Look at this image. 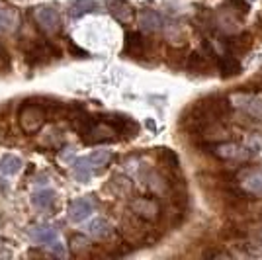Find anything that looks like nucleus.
<instances>
[{"instance_id": "4", "label": "nucleus", "mask_w": 262, "mask_h": 260, "mask_svg": "<svg viewBox=\"0 0 262 260\" xmlns=\"http://www.w3.org/2000/svg\"><path fill=\"white\" fill-rule=\"evenodd\" d=\"M147 221L139 219L137 215H131L121 223V235L127 239L129 243H145L147 241Z\"/></svg>"}, {"instance_id": "8", "label": "nucleus", "mask_w": 262, "mask_h": 260, "mask_svg": "<svg viewBox=\"0 0 262 260\" xmlns=\"http://www.w3.org/2000/svg\"><path fill=\"white\" fill-rule=\"evenodd\" d=\"M145 37L139 32H129L125 35V55H131L135 59H139L145 55Z\"/></svg>"}, {"instance_id": "16", "label": "nucleus", "mask_w": 262, "mask_h": 260, "mask_svg": "<svg viewBox=\"0 0 262 260\" xmlns=\"http://www.w3.org/2000/svg\"><path fill=\"white\" fill-rule=\"evenodd\" d=\"M166 59H168V63H170L172 69L182 67L184 65V59H186V47H172V49H168Z\"/></svg>"}, {"instance_id": "10", "label": "nucleus", "mask_w": 262, "mask_h": 260, "mask_svg": "<svg viewBox=\"0 0 262 260\" xmlns=\"http://www.w3.org/2000/svg\"><path fill=\"white\" fill-rule=\"evenodd\" d=\"M110 12L116 20L123 24H129L133 20V8L125 0H110Z\"/></svg>"}, {"instance_id": "2", "label": "nucleus", "mask_w": 262, "mask_h": 260, "mask_svg": "<svg viewBox=\"0 0 262 260\" xmlns=\"http://www.w3.org/2000/svg\"><path fill=\"white\" fill-rule=\"evenodd\" d=\"M18 119H20V125H22V129L26 131V133H35V131L41 129V125L45 123L47 116H45L43 106L26 102L22 108H20Z\"/></svg>"}, {"instance_id": "20", "label": "nucleus", "mask_w": 262, "mask_h": 260, "mask_svg": "<svg viewBox=\"0 0 262 260\" xmlns=\"http://www.w3.org/2000/svg\"><path fill=\"white\" fill-rule=\"evenodd\" d=\"M33 202H35L37 206H47V204H51V202H53V194H51V192H41V194H35V196H33Z\"/></svg>"}, {"instance_id": "11", "label": "nucleus", "mask_w": 262, "mask_h": 260, "mask_svg": "<svg viewBox=\"0 0 262 260\" xmlns=\"http://www.w3.org/2000/svg\"><path fill=\"white\" fill-rule=\"evenodd\" d=\"M217 69L221 76L231 78V76H237L241 73V63L235 57H231V55H223V57L217 59Z\"/></svg>"}, {"instance_id": "18", "label": "nucleus", "mask_w": 262, "mask_h": 260, "mask_svg": "<svg viewBox=\"0 0 262 260\" xmlns=\"http://www.w3.org/2000/svg\"><path fill=\"white\" fill-rule=\"evenodd\" d=\"M227 8L231 12H235L237 18H245L249 14V10H251V6H249L247 0H227Z\"/></svg>"}, {"instance_id": "13", "label": "nucleus", "mask_w": 262, "mask_h": 260, "mask_svg": "<svg viewBox=\"0 0 262 260\" xmlns=\"http://www.w3.org/2000/svg\"><path fill=\"white\" fill-rule=\"evenodd\" d=\"M141 26L147 32H157L163 28V18L161 14L155 10H143L141 12Z\"/></svg>"}, {"instance_id": "5", "label": "nucleus", "mask_w": 262, "mask_h": 260, "mask_svg": "<svg viewBox=\"0 0 262 260\" xmlns=\"http://www.w3.org/2000/svg\"><path fill=\"white\" fill-rule=\"evenodd\" d=\"M202 147L206 149V153L217 157V159H225V161L237 159L241 155V151H243L239 145H235V143H225V141H208V143H202Z\"/></svg>"}, {"instance_id": "3", "label": "nucleus", "mask_w": 262, "mask_h": 260, "mask_svg": "<svg viewBox=\"0 0 262 260\" xmlns=\"http://www.w3.org/2000/svg\"><path fill=\"white\" fill-rule=\"evenodd\" d=\"M131 213L147 223H153L161 217V204L155 198H135L131 202Z\"/></svg>"}, {"instance_id": "1", "label": "nucleus", "mask_w": 262, "mask_h": 260, "mask_svg": "<svg viewBox=\"0 0 262 260\" xmlns=\"http://www.w3.org/2000/svg\"><path fill=\"white\" fill-rule=\"evenodd\" d=\"M194 110H198L202 116L209 121H223V119L233 112L231 100L225 96H206L200 98L196 104L192 106Z\"/></svg>"}, {"instance_id": "22", "label": "nucleus", "mask_w": 262, "mask_h": 260, "mask_svg": "<svg viewBox=\"0 0 262 260\" xmlns=\"http://www.w3.org/2000/svg\"><path fill=\"white\" fill-rule=\"evenodd\" d=\"M260 170H262V168H260Z\"/></svg>"}, {"instance_id": "21", "label": "nucleus", "mask_w": 262, "mask_h": 260, "mask_svg": "<svg viewBox=\"0 0 262 260\" xmlns=\"http://www.w3.org/2000/svg\"><path fill=\"white\" fill-rule=\"evenodd\" d=\"M92 163H96V164H104V163H108L110 161V153L106 151H102V153H96L92 159H90Z\"/></svg>"}, {"instance_id": "17", "label": "nucleus", "mask_w": 262, "mask_h": 260, "mask_svg": "<svg viewBox=\"0 0 262 260\" xmlns=\"http://www.w3.org/2000/svg\"><path fill=\"white\" fill-rule=\"evenodd\" d=\"M90 241H88L84 235H75V237L71 239V249H73V252L75 254H84V252H88L90 250Z\"/></svg>"}, {"instance_id": "15", "label": "nucleus", "mask_w": 262, "mask_h": 260, "mask_svg": "<svg viewBox=\"0 0 262 260\" xmlns=\"http://www.w3.org/2000/svg\"><path fill=\"white\" fill-rule=\"evenodd\" d=\"M243 110L245 112H249L251 114V118L254 119H262V100H258V98H247L245 100V104H243Z\"/></svg>"}, {"instance_id": "19", "label": "nucleus", "mask_w": 262, "mask_h": 260, "mask_svg": "<svg viewBox=\"0 0 262 260\" xmlns=\"http://www.w3.org/2000/svg\"><path fill=\"white\" fill-rule=\"evenodd\" d=\"M88 229H90V233H92L94 237H106V235H110V225L104 219L92 221V223L88 225Z\"/></svg>"}, {"instance_id": "9", "label": "nucleus", "mask_w": 262, "mask_h": 260, "mask_svg": "<svg viewBox=\"0 0 262 260\" xmlns=\"http://www.w3.org/2000/svg\"><path fill=\"white\" fill-rule=\"evenodd\" d=\"M184 65H186V69H188L190 73H194V75H206L209 71V61L202 53H198V51L186 55Z\"/></svg>"}, {"instance_id": "12", "label": "nucleus", "mask_w": 262, "mask_h": 260, "mask_svg": "<svg viewBox=\"0 0 262 260\" xmlns=\"http://www.w3.org/2000/svg\"><path fill=\"white\" fill-rule=\"evenodd\" d=\"M69 213H71V219L73 221H82V219H86L90 213H92V204L88 202V200H77V202H73L71 204V209H69Z\"/></svg>"}, {"instance_id": "6", "label": "nucleus", "mask_w": 262, "mask_h": 260, "mask_svg": "<svg viewBox=\"0 0 262 260\" xmlns=\"http://www.w3.org/2000/svg\"><path fill=\"white\" fill-rule=\"evenodd\" d=\"M223 47L229 51L231 55H245L252 47V35L249 32L237 33V35H229V37H223L221 39Z\"/></svg>"}, {"instance_id": "14", "label": "nucleus", "mask_w": 262, "mask_h": 260, "mask_svg": "<svg viewBox=\"0 0 262 260\" xmlns=\"http://www.w3.org/2000/svg\"><path fill=\"white\" fill-rule=\"evenodd\" d=\"M157 155H159V161H161L166 168H170V170H178V166H180V159H178V155H176L174 151H170V149L163 147V149H159V151H157Z\"/></svg>"}, {"instance_id": "7", "label": "nucleus", "mask_w": 262, "mask_h": 260, "mask_svg": "<svg viewBox=\"0 0 262 260\" xmlns=\"http://www.w3.org/2000/svg\"><path fill=\"white\" fill-rule=\"evenodd\" d=\"M106 123H108V127L114 129V133H120V135H125V137H133L139 127H137V123L129 118H121V116H110L106 119Z\"/></svg>"}]
</instances>
